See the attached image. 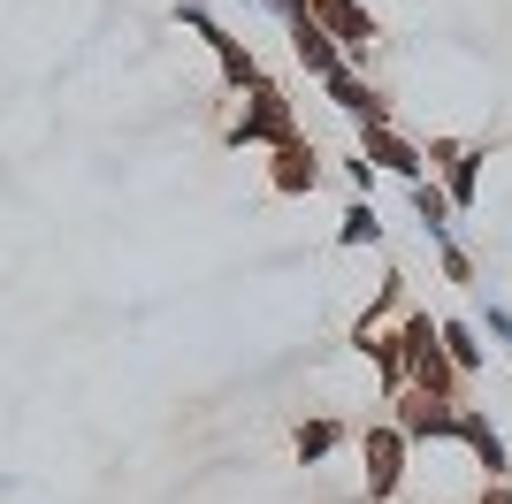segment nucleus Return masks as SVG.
I'll return each instance as SVG.
<instances>
[{
    "mask_svg": "<svg viewBox=\"0 0 512 504\" xmlns=\"http://www.w3.org/2000/svg\"><path fill=\"white\" fill-rule=\"evenodd\" d=\"M283 138H299V115H291V100H283L276 84L260 77L253 100H245V115L230 123V146H283Z\"/></svg>",
    "mask_w": 512,
    "mask_h": 504,
    "instance_id": "nucleus-1",
    "label": "nucleus"
},
{
    "mask_svg": "<svg viewBox=\"0 0 512 504\" xmlns=\"http://www.w3.org/2000/svg\"><path fill=\"white\" fill-rule=\"evenodd\" d=\"M306 16H314L321 31H329V46H337V54H344L352 69L367 62V46H375V16H367L360 0H306Z\"/></svg>",
    "mask_w": 512,
    "mask_h": 504,
    "instance_id": "nucleus-2",
    "label": "nucleus"
},
{
    "mask_svg": "<svg viewBox=\"0 0 512 504\" xmlns=\"http://www.w3.org/2000/svg\"><path fill=\"white\" fill-rule=\"evenodd\" d=\"M390 428H398L406 443H451V428H459V398H421V390H398Z\"/></svg>",
    "mask_w": 512,
    "mask_h": 504,
    "instance_id": "nucleus-3",
    "label": "nucleus"
},
{
    "mask_svg": "<svg viewBox=\"0 0 512 504\" xmlns=\"http://www.w3.org/2000/svg\"><path fill=\"white\" fill-rule=\"evenodd\" d=\"M406 451H413V443L398 436V428H367V436H360V459H367V504L398 497V482H406Z\"/></svg>",
    "mask_w": 512,
    "mask_h": 504,
    "instance_id": "nucleus-4",
    "label": "nucleus"
},
{
    "mask_svg": "<svg viewBox=\"0 0 512 504\" xmlns=\"http://www.w3.org/2000/svg\"><path fill=\"white\" fill-rule=\"evenodd\" d=\"M360 161L367 168H390V176H406V184H421V176H428V146H413L406 130H390V123H367L360 130Z\"/></svg>",
    "mask_w": 512,
    "mask_h": 504,
    "instance_id": "nucleus-5",
    "label": "nucleus"
},
{
    "mask_svg": "<svg viewBox=\"0 0 512 504\" xmlns=\"http://www.w3.org/2000/svg\"><path fill=\"white\" fill-rule=\"evenodd\" d=\"M428 161L444 168V199H451V207H474V191H482V161H490V153L467 146V138H436Z\"/></svg>",
    "mask_w": 512,
    "mask_h": 504,
    "instance_id": "nucleus-6",
    "label": "nucleus"
},
{
    "mask_svg": "<svg viewBox=\"0 0 512 504\" xmlns=\"http://www.w3.org/2000/svg\"><path fill=\"white\" fill-rule=\"evenodd\" d=\"M283 23H291V54L306 62V77H321V84H329L337 69H352V62L337 54V46H329V31H321V23L306 16V8H299V16H283Z\"/></svg>",
    "mask_w": 512,
    "mask_h": 504,
    "instance_id": "nucleus-7",
    "label": "nucleus"
},
{
    "mask_svg": "<svg viewBox=\"0 0 512 504\" xmlns=\"http://www.w3.org/2000/svg\"><path fill=\"white\" fill-rule=\"evenodd\" d=\"M268 153H276V191L283 199H299V191L321 184V153L306 146V138H283V146H268Z\"/></svg>",
    "mask_w": 512,
    "mask_h": 504,
    "instance_id": "nucleus-8",
    "label": "nucleus"
},
{
    "mask_svg": "<svg viewBox=\"0 0 512 504\" xmlns=\"http://www.w3.org/2000/svg\"><path fill=\"white\" fill-rule=\"evenodd\" d=\"M329 100L344 107V115H352V123H390V107H383V92H375V84L360 77V69H337V77H329Z\"/></svg>",
    "mask_w": 512,
    "mask_h": 504,
    "instance_id": "nucleus-9",
    "label": "nucleus"
},
{
    "mask_svg": "<svg viewBox=\"0 0 512 504\" xmlns=\"http://www.w3.org/2000/svg\"><path fill=\"white\" fill-rule=\"evenodd\" d=\"M406 199H413V222L428 230V245H444V237H451V199H444V184H428V176H421V184H406Z\"/></svg>",
    "mask_w": 512,
    "mask_h": 504,
    "instance_id": "nucleus-10",
    "label": "nucleus"
},
{
    "mask_svg": "<svg viewBox=\"0 0 512 504\" xmlns=\"http://www.w3.org/2000/svg\"><path fill=\"white\" fill-rule=\"evenodd\" d=\"M474 321H436V344H444V359H451V375H474L482 367V344H474Z\"/></svg>",
    "mask_w": 512,
    "mask_h": 504,
    "instance_id": "nucleus-11",
    "label": "nucleus"
},
{
    "mask_svg": "<svg viewBox=\"0 0 512 504\" xmlns=\"http://www.w3.org/2000/svg\"><path fill=\"white\" fill-rule=\"evenodd\" d=\"M337 443H344V420H306V428H299V459L314 466V459H329Z\"/></svg>",
    "mask_w": 512,
    "mask_h": 504,
    "instance_id": "nucleus-12",
    "label": "nucleus"
},
{
    "mask_svg": "<svg viewBox=\"0 0 512 504\" xmlns=\"http://www.w3.org/2000/svg\"><path fill=\"white\" fill-rule=\"evenodd\" d=\"M375 237H383V222H375V207H344V230H337V245H375Z\"/></svg>",
    "mask_w": 512,
    "mask_h": 504,
    "instance_id": "nucleus-13",
    "label": "nucleus"
},
{
    "mask_svg": "<svg viewBox=\"0 0 512 504\" xmlns=\"http://www.w3.org/2000/svg\"><path fill=\"white\" fill-rule=\"evenodd\" d=\"M436 260H444L451 283H474V260H467V245H459V237H444V245H436Z\"/></svg>",
    "mask_w": 512,
    "mask_h": 504,
    "instance_id": "nucleus-14",
    "label": "nucleus"
},
{
    "mask_svg": "<svg viewBox=\"0 0 512 504\" xmlns=\"http://www.w3.org/2000/svg\"><path fill=\"white\" fill-rule=\"evenodd\" d=\"M474 329H490L497 344H512V314H505V306H482V321H474Z\"/></svg>",
    "mask_w": 512,
    "mask_h": 504,
    "instance_id": "nucleus-15",
    "label": "nucleus"
},
{
    "mask_svg": "<svg viewBox=\"0 0 512 504\" xmlns=\"http://www.w3.org/2000/svg\"><path fill=\"white\" fill-rule=\"evenodd\" d=\"M474 504H512V497H505L497 482H482V497H474Z\"/></svg>",
    "mask_w": 512,
    "mask_h": 504,
    "instance_id": "nucleus-16",
    "label": "nucleus"
}]
</instances>
